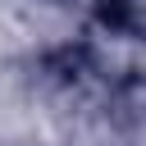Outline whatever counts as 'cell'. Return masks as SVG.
Returning a JSON list of instances; mask_svg holds the SVG:
<instances>
[{
  "mask_svg": "<svg viewBox=\"0 0 146 146\" xmlns=\"http://www.w3.org/2000/svg\"><path fill=\"white\" fill-rule=\"evenodd\" d=\"M100 23L123 36H146V0H91Z\"/></svg>",
  "mask_w": 146,
  "mask_h": 146,
  "instance_id": "cell-1",
  "label": "cell"
}]
</instances>
